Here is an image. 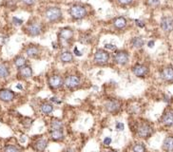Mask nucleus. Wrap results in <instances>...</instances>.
Returning <instances> with one entry per match:
<instances>
[{
	"label": "nucleus",
	"mask_w": 173,
	"mask_h": 152,
	"mask_svg": "<svg viewBox=\"0 0 173 152\" xmlns=\"http://www.w3.org/2000/svg\"><path fill=\"white\" fill-rule=\"evenodd\" d=\"M153 132V128L149 124H147V123H143L141 125H139L137 126V129H136V133L137 135L140 137V138H148L149 136H151Z\"/></svg>",
	"instance_id": "1"
},
{
	"label": "nucleus",
	"mask_w": 173,
	"mask_h": 152,
	"mask_svg": "<svg viewBox=\"0 0 173 152\" xmlns=\"http://www.w3.org/2000/svg\"><path fill=\"white\" fill-rule=\"evenodd\" d=\"M45 15H46V18L49 21H50V22H55V21H58L61 19L62 12L57 7H50L46 10Z\"/></svg>",
	"instance_id": "2"
},
{
	"label": "nucleus",
	"mask_w": 173,
	"mask_h": 152,
	"mask_svg": "<svg viewBox=\"0 0 173 152\" xmlns=\"http://www.w3.org/2000/svg\"><path fill=\"white\" fill-rule=\"evenodd\" d=\"M70 15H71V17H72L73 19L79 20V19L84 18V17L86 15V9H85L83 6L74 5V6H72V7L70 8Z\"/></svg>",
	"instance_id": "3"
},
{
	"label": "nucleus",
	"mask_w": 173,
	"mask_h": 152,
	"mask_svg": "<svg viewBox=\"0 0 173 152\" xmlns=\"http://www.w3.org/2000/svg\"><path fill=\"white\" fill-rule=\"evenodd\" d=\"M105 108H106V110L110 113H117L119 110H121V104L118 100L111 99V100L106 102Z\"/></svg>",
	"instance_id": "4"
},
{
	"label": "nucleus",
	"mask_w": 173,
	"mask_h": 152,
	"mask_svg": "<svg viewBox=\"0 0 173 152\" xmlns=\"http://www.w3.org/2000/svg\"><path fill=\"white\" fill-rule=\"evenodd\" d=\"M110 60V53L104 50H98L94 54V61L97 64H106Z\"/></svg>",
	"instance_id": "5"
},
{
	"label": "nucleus",
	"mask_w": 173,
	"mask_h": 152,
	"mask_svg": "<svg viewBox=\"0 0 173 152\" xmlns=\"http://www.w3.org/2000/svg\"><path fill=\"white\" fill-rule=\"evenodd\" d=\"M14 98H15V93L12 90H8V89L0 90V101L9 103L14 101Z\"/></svg>",
	"instance_id": "6"
},
{
	"label": "nucleus",
	"mask_w": 173,
	"mask_h": 152,
	"mask_svg": "<svg viewBox=\"0 0 173 152\" xmlns=\"http://www.w3.org/2000/svg\"><path fill=\"white\" fill-rule=\"evenodd\" d=\"M80 78L76 75H70L65 79L64 85L67 89H75L80 85Z\"/></svg>",
	"instance_id": "7"
},
{
	"label": "nucleus",
	"mask_w": 173,
	"mask_h": 152,
	"mask_svg": "<svg viewBox=\"0 0 173 152\" xmlns=\"http://www.w3.org/2000/svg\"><path fill=\"white\" fill-rule=\"evenodd\" d=\"M114 61L118 65H126L128 61V53L125 50H119L114 54Z\"/></svg>",
	"instance_id": "8"
},
{
	"label": "nucleus",
	"mask_w": 173,
	"mask_h": 152,
	"mask_svg": "<svg viewBox=\"0 0 173 152\" xmlns=\"http://www.w3.org/2000/svg\"><path fill=\"white\" fill-rule=\"evenodd\" d=\"M63 84H64V81L59 75H52L49 78V86L52 90H56V89L61 88Z\"/></svg>",
	"instance_id": "9"
},
{
	"label": "nucleus",
	"mask_w": 173,
	"mask_h": 152,
	"mask_svg": "<svg viewBox=\"0 0 173 152\" xmlns=\"http://www.w3.org/2000/svg\"><path fill=\"white\" fill-rule=\"evenodd\" d=\"M161 28L166 32H170L171 30H173V18L169 16H166L162 18Z\"/></svg>",
	"instance_id": "10"
},
{
	"label": "nucleus",
	"mask_w": 173,
	"mask_h": 152,
	"mask_svg": "<svg viewBox=\"0 0 173 152\" xmlns=\"http://www.w3.org/2000/svg\"><path fill=\"white\" fill-rule=\"evenodd\" d=\"M132 72L137 76V77H145V76L148 73L147 67L144 66L141 64H137L132 68Z\"/></svg>",
	"instance_id": "11"
},
{
	"label": "nucleus",
	"mask_w": 173,
	"mask_h": 152,
	"mask_svg": "<svg viewBox=\"0 0 173 152\" xmlns=\"http://www.w3.org/2000/svg\"><path fill=\"white\" fill-rule=\"evenodd\" d=\"M42 26L38 23H32L27 27V32L30 36H36L41 34Z\"/></svg>",
	"instance_id": "12"
},
{
	"label": "nucleus",
	"mask_w": 173,
	"mask_h": 152,
	"mask_svg": "<svg viewBox=\"0 0 173 152\" xmlns=\"http://www.w3.org/2000/svg\"><path fill=\"white\" fill-rule=\"evenodd\" d=\"M161 78L164 81L171 82L173 81V68L172 67H167L162 70L161 71Z\"/></svg>",
	"instance_id": "13"
},
{
	"label": "nucleus",
	"mask_w": 173,
	"mask_h": 152,
	"mask_svg": "<svg viewBox=\"0 0 173 152\" xmlns=\"http://www.w3.org/2000/svg\"><path fill=\"white\" fill-rule=\"evenodd\" d=\"M59 37L63 41L68 42V41H70V40L72 39V37H73V31L70 28H63V29H61V30L59 32Z\"/></svg>",
	"instance_id": "14"
},
{
	"label": "nucleus",
	"mask_w": 173,
	"mask_h": 152,
	"mask_svg": "<svg viewBox=\"0 0 173 152\" xmlns=\"http://www.w3.org/2000/svg\"><path fill=\"white\" fill-rule=\"evenodd\" d=\"M162 123L167 126H173V112L167 111L163 115V117H162Z\"/></svg>",
	"instance_id": "15"
},
{
	"label": "nucleus",
	"mask_w": 173,
	"mask_h": 152,
	"mask_svg": "<svg viewBox=\"0 0 173 152\" xmlns=\"http://www.w3.org/2000/svg\"><path fill=\"white\" fill-rule=\"evenodd\" d=\"M48 146V141L44 138H41L39 140H37L35 144H34V149L38 152H42V151H44L45 148L47 147Z\"/></svg>",
	"instance_id": "16"
},
{
	"label": "nucleus",
	"mask_w": 173,
	"mask_h": 152,
	"mask_svg": "<svg viewBox=\"0 0 173 152\" xmlns=\"http://www.w3.org/2000/svg\"><path fill=\"white\" fill-rule=\"evenodd\" d=\"M19 75L22 78H30L32 76V69L30 66H25L19 69Z\"/></svg>",
	"instance_id": "17"
},
{
	"label": "nucleus",
	"mask_w": 173,
	"mask_h": 152,
	"mask_svg": "<svg viewBox=\"0 0 173 152\" xmlns=\"http://www.w3.org/2000/svg\"><path fill=\"white\" fill-rule=\"evenodd\" d=\"M50 139L53 141H62L64 139V132L63 130H50Z\"/></svg>",
	"instance_id": "18"
},
{
	"label": "nucleus",
	"mask_w": 173,
	"mask_h": 152,
	"mask_svg": "<svg viewBox=\"0 0 173 152\" xmlns=\"http://www.w3.org/2000/svg\"><path fill=\"white\" fill-rule=\"evenodd\" d=\"M113 25L116 29L118 30H121V29H124L126 26H127V19L123 16H120V17H117L114 19L113 21Z\"/></svg>",
	"instance_id": "19"
},
{
	"label": "nucleus",
	"mask_w": 173,
	"mask_h": 152,
	"mask_svg": "<svg viewBox=\"0 0 173 152\" xmlns=\"http://www.w3.org/2000/svg\"><path fill=\"white\" fill-rule=\"evenodd\" d=\"M163 148L167 152H173V137H167L163 143Z\"/></svg>",
	"instance_id": "20"
},
{
	"label": "nucleus",
	"mask_w": 173,
	"mask_h": 152,
	"mask_svg": "<svg viewBox=\"0 0 173 152\" xmlns=\"http://www.w3.org/2000/svg\"><path fill=\"white\" fill-rule=\"evenodd\" d=\"M60 60L63 63H71L73 61V55L72 53L69 50H65L61 53L60 55Z\"/></svg>",
	"instance_id": "21"
},
{
	"label": "nucleus",
	"mask_w": 173,
	"mask_h": 152,
	"mask_svg": "<svg viewBox=\"0 0 173 152\" xmlns=\"http://www.w3.org/2000/svg\"><path fill=\"white\" fill-rule=\"evenodd\" d=\"M63 123L58 119H52L50 125V130H63Z\"/></svg>",
	"instance_id": "22"
},
{
	"label": "nucleus",
	"mask_w": 173,
	"mask_h": 152,
	"mask_svg": "<svg viewBox=\"0 0 173 152\" xmlns=\"http://www.w3.org/2000/svg\"><path fill=\"white\" fill-rule=\"evenodd\" d=\"M39 51L40 50H39L38 47L34 46V45H30L26 49V54L30 57H35L36 55L39 54Z\"/></svg>",
	"instance_id": "23"
},
{
	"label": "nucleus",
	"mask_w": 173,
	"mask_h": 152,
	"mask_svg": "<svg viewBox=\"0 0 173 152\" xmlns=\"http://www.w3.org/2000/svg\"><path fill=\"white\" fill-rule=\"evenodd\" d=\"M40 110H41V111H42L43 114L48 115V114H50V113H51L53 111V106L50 103L45 102V103H43L41 105Z\"/></svg>",
	"instance_id": "24"
},
{
	"label": "nucleus",
	"mask_w": 173,
	"mask_h": 152,
	"mask_svg": "<svg viewBox=\"0 0 173 152\" xmlns=\"http://www.w3.org/2000/svg\"><path fill=\"white\" fill-rule=\"evenodd\" d=\"M10 75V70L4 64H0V78H7Z\"/></svg>",
	"instance_id": "25"
},
{
	"label": "nucleus",
	"mask_w": 173,
	"mask_h": 152,
	"mask_svg": "<svg viewBox=\"0 0 173 152\" xmlns=\"http://www.w3.org/2000/svg\"><path fill=\"white\" fill-rule=\"evenodd\" d=\"M14 66H15L16 68L20 69V68L24 67L25 65H26V59H25L23 56H17V57L14 59Z\"/></svg>",
	"instance_id": "26"
},
{
	"label": "nucleus",
	"mask_w": 173,
	"mask_h": 152,
	"mask_svg": "<svg viewBox=\"0 0 173 152\" xmlns=\"http://www.w3.org/2000/svg\"><path fill=\"white\" fill-rule=\"evenodd\" d=\"M2 152H21V149L14 145H7L3 147Z\"/></svg>",
	"instance_id": "27"
},
{
	"label": "nucleus",
	"mask_w": 173,
	"mask_h": 152,
	"mask_svg": "<svg viewBox=\"0 0 173 152\" xmlns=\"http://www.w3.org/2000/svg\"><path fill=\"white\" fill-rule=\"evenodd\" d=\"M131 44L134 48H142L144 46V40L141 38V37H134L132 40H131Z\"/></svg>",
	"instance_id": "28"
},
{
	"label": "nucleus",
	"mask_w": 173,
	"mask_h": 152,
	"mask_svg": "<svg viewBox=\"0 0 173 152\" xmlns=\"http://www.w3.org/2000/svg\"><path fill=\"white\" fill-rule=\"evenodd\" d=\"M133 152H146V147L143 144H135L133 146V148H132Z\"/></svg>",
	"instance_id": "29"
},
{
	"label": "nucleus",
	"mask_w": 173,
	"mask_h": 152,
	"mask_svg": "<svg viewBox=\"0 0 173 152\" xmlns=\"http://www.w3.org/2000/svg\"><path fill=\"white\" fill-rule=\"evenodd\" d=\"M147 3L151 7H155L160 4V0H147Z\"/></svg>",
	"instance_id": "30"
},
{
	"label": "nucleus",
	"mask_w": 173,
	"mask_h": 152,
	"mask_svg": "<svg viewBox=\"0 0 173 152\" xmlns=\"http://www.w3.org/2000/svg\"><path fill=\"white\" fill-rule=\"evenodd\" d=\"M13 23H14V26H21L23 24V20L19 19L17 17H13Z\"/></svg>",
	"instance_id": "31"
},
{
	"label": "nucleus",
	"mask_w": 173,
	"mask_h": 152,
	"mask_svg": "<svg viewBox=\"0 0 173 152\" xmlns=\"http://www.w3.org/2000/svg\"><path fill=\"white\" fill-rule=\"evenodd\" d=\"M115 128H116L117 131H123L124 128H125V126H124V124L121 123V122H117V123L115 124Z\"/></svg>",
	"instance_id": "32"
},
{
	"label": "nucleus",
	"mask_w": 173,
	"mask_h": 152,
	"mask_svg": "<svg viewBox=\"0 0 173 152\" xmlns=\"http://www.w3.org/2000/svg\"><path fill=\"white\" fill-rule=\"evenodd\" d=\"M21 1H22L24 4L28 5V6H31L36 2V0H21Z\"/></svg>",
	"instance_id": "33"
},
{
	"label": "nucleus",
	"mask_w": 173,
	"mask_h": 152,
	"mask_svg": "<svg viewBox=\"0 0 173 152\" xmlns=\"http://www.w3.org/2000/svg\"><path fill=\"white\" fill-rule=\"evenodd\" d=\"M111 137H106L105 139H104V145L105 146H110L111 144Z\"/></svg>",
	"instance_id": "34"
},
{
	"label": "nucleus",
	"mask_w": 173,
	"mask_h": 152,
	"mask_svg": "<svg viewBox=\"0 0 173 152\" xmlns=\"http://www.w3.org/2000/svg\"><path fill=\"white\" fill-rule=\"evenodd\" d=\"M105 48H106L107 50H116V46H115V45H112V44H106V45H105Z\"/></svg>",
	"instance_id": "35"
},
{
	"label": "nucleus",
	"mask_w": 173,
	"mask_h": 152,
	"mask_svg": "<svg viewBox=\"0 0 173 152\" xmlns=\"http://www.w3.org/2000/svg\"><path fill=\"white\" fill-rule=\"evenodd\" d=\"M135 22H136V25H137L138 27H140V28H144V27H145V23L143 22V21H141V20L136 19Z\"/></svg>",
	"instance_id": "36"
},
{
	"label": "nucleus",
	"mask_w": 173,
	"mask_h": 152,
	"mask_svg": "<svg viewBox=\"0 0 173 152\" xmlns=\"http://www.w3.org/2000/svg\"><path fill=\"white\" fill-rule=\"evenodd\" d=\"M118 1L123 5H127V4H131L132 2V0H118Z\"/></svg>",
	"instance_id": "37"
},
{
	"label": "nucleus",
	"mask_w": 173,
	"mask_h": 152,
	"mask_svg": "<svg viewBox=\"0 0 173 152\" xmlns=\"http://www.w3.org/2000/svg\"><path fill=\"white\" fill-rule=\"evenodd\" d=\"M50 101H51L52 103H55V104H61V101L58 100L57 97H51V98H50Z\"/></svg>",
	"instance_id": "38"
},
{
	"label": "nucleus",
	"mask_w": 173,
	"mask_h": 152,
	"mask_svg": "<svg viewBox=\"0 0 173 152\" xmlns=\"http://www.w3.org/2000/svg\"><path fill=\"white\" fill-rule=\"evenodd\" d=\"M74 53H75V55H77V56H82V53L77 48H74Z\"/></svg>",
	"instance_id": "39"
},
{
	"label": "nucleus",
	"mask_w": 173,
	"mask_h": 152,
	"mask_svg": "<svg viewBox=\"0 0 173 152\" xmlns=\"http://www.w3.org/2000/svg\"><path fill=\"white\" fill-rule=\"evenodd\" d=\"M154 44H155L154 41H149L148 44H147V46H148L149 48H153V47H154Z\"/></svg>",
	"instance_id": "40"
},
{
	"label": "nucleus",
	"mask_w": 173,
	"mask_h": 152,
	"mask_svg": "<svg viewBox=\"0 0 173 152\" xmlns=\"http://www.w3.org/2000/svg\"><path fill=\"white\" fill-rule=\"evenodd\" d=\"M16 89H18V90H22V89H23V86H22V85L18 84V85L16 86Z\"/></svg>",
	"instance_id": "41"
},
{
	"label": "nucleus",
	"mask_w": 173,
	"mask_h": 152,
	"mask_svg": "<svg viewBox=\"0 0 173 152\" xmlns=\"http://www.w3.org/2000/svg\"><path fill=\"white\" fill-rule=\"evenodd\" d=\"M107 152H117V151H115V150H109Z\"/></svg>",
	"instance_id": "42"
}]
</instances>
